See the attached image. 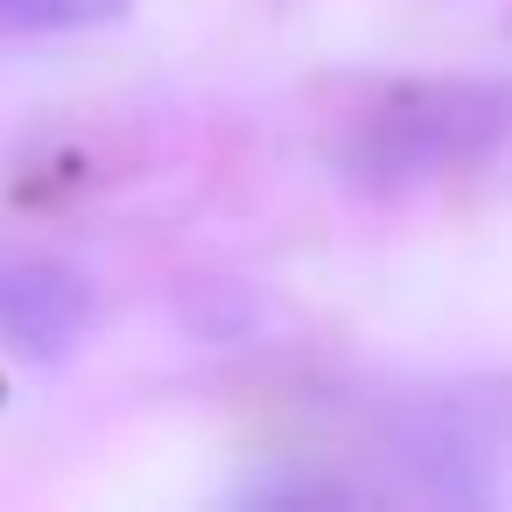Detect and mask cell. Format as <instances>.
<instances>
[{"label":"cell","mask_w":512,"mask_h":512,"mask_svg":"<svg viewBox=\"0 0 512 512\" xmlns=\"http://www.w3.org/2000/svg\"><path fill=\"white\" fill-rule=\"evenodd\" d=\"M127 0H0V29L8 36H71V29H99L120 22Z\"/></svg>","instance_id":"cell-3"},{"label":"cell","mask_w":512,"mask_h":512,"mask_svg":"<svg viewBox=\"0 0 512 512\" xmlns=\"http://www.w3.org/2000/svg\"><path fill=\"white\" fill-rule=\"evenodd\" d=\"M512 141V85L421 78L386 92L344 141V169L365 190H428L456 169L491 162Z\"/></svg>","instance_id":"cell-1"},{"label":"cell","mask_w":512,"mask_h":512,"mask_svg":"<svg viewBox=\"0 0 512 512\" xmlns=\"http://www.w3.org/2000/svg\"><path fill=\"white\" fill-rule=\"evenodd\" d=\"M92 330V288L71 267L22 260L0 267V344L15 358H64Z\"/></svg>","instance_id":"cell-2"}]
</instances>
